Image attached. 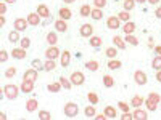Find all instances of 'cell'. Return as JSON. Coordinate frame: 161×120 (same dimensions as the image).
I'll return each instance as SVG.
<instances>
[{
	"mask_svg": "<svg viewBox=\"0 0 161 120\" xmlns=\"http://www.w3.org/2000/svg\"><path fill=\"white\" fill-rule=\"evenodd\" d=\"M116 85V80H114V77H111V75H103V87L105 88H113Z\"/></svg>",
	"mask_w": 161,
	"mask_h": 120,
	"instance_id": "18",
	"label": "cell"
},
{
	"mask_svg": "<svg viewBox=\"0 0 161 120\" xmlns=\"http://www.w3.org/2000/svg\"><path fill=\"white\" fill-rule=\"evenodd\" d=\"M84 115H86L87 118H93V117L97 115V111H95V108H93V104L86 106V109H84Z\"/></svg>",
	"mask_w": 161,
	"mask_h": 120,
	"instance_id": "25",
	"label": "cell"
},
{
	"mask_svg": "<svg viewBox=\"0 0 161 120\" xmlns=\"http://www.w3.org/2000/svg\"><path fill=\"white\" fill-rule=\"evenodd\" d=\"M155 16H156L158 19H161V7H158V8L155 10Z\"/></svg>",
	"mask_w": 161,
	"mask_h": 120,
	"instance_id": "52",
	"label": "cell"
},
{
	"mask_svg": "<svg viewBox=\"0 0 161 120\" xmlns=\"http://www.w3.org/2000/svg\"><path fill=\"white\" fill-rule=\"evenodd\" d=\"M147 2H148L150 5H156V3L159 2V0H147Z\"/></svg>",
	"mask_w": 161,
	"mask_h": 120,
	"instance_id": "56",
	"label": "cell"
},
{
	"mask_svg": "<svg viewBox=\"0 0 161 120\" xmlns=\"http://www.w3.org/2000/svg\"><path fill=\"white\" fill-rule=\"evenodd\" d=\"M3 26H5V16L0 15V28H3Z\"/></svg>",
	"mask_w": 161,
	"mask_h": 120,
	"instance_id": "54",
	"label": "cell"
},
{
	"mask_svg": "<svg viewBox=\"0 0 161 120\" xmlns=\"http://www.w3.org/2000/svg\"><path fill=\"white\" fill-rule=\"evenodd\" d=\"M47 42H48L50 47H52V45H57V42H58L57 32H48V34H47Z\"/></svg>",
	"mask_w": 161,
	"mask_h": 120,
	"instance_id": "34",
	"label": "cell"
},
{
	"mask_svg": "<svg viewBox=\"0 0 161 120\" xmlns=\"http://www.w3.org/2000/svg\"><path fill=\"white\" fill-rule=\"evenodd\" d=\"M8 40H10L11 43H16V42H19V40H21L19 32H18V31H13V32H10V34H8Z\"/></svg>",
	"mask_w": 161,
	"mask_h": 120,
	"instance_id": "36",
	"label": "cell"
},
{
	"mask_svg": "<svg viewBox=\"0 0 161 120\" xmlns=\"http://www.w3.org/2000/svg\"><path fill=\"white\" fill-rule=\"evenodd\" d=\"M28 22H29V26H39L40 24V15L36 11V13H29L28 15Z\"/></svg>",
	"mask_w": 161,
	"mask_h": 120,
	"instance_id": "13",
	"label": "cell"
},
{
	"mask_svg": "<svg viewBox=\"0 0 161 120\" xmlns=\"http://www.w3.org/2000/svg\"><path fill=\"white\" fill-rule=\"evenodd\" d=\"M63 111H64V115L68 117V118H74L79 114V106L76 102H66Z\"/></svg>",
	"mask_w": 161,
	"mask_h": 120,
	"instance_id": "3",
	"label": "cell"
},
{
	"mask_svg": "<svg viewBox=\"0 0 161 120\" xmlns=\"http://www.w3.org/2000/svg\"><path fill=\"white\" fill-rule=\"evenodd\" d=\"M55 69H57V62H55V59H47V61L44 62V71L50 72V71H55Z\"/></svg>",
	"mask_w": 161,
	"mask_h": 120,
	"instance_id": "27",
	"label": "cell"
},
{
	"mask_svg": "<svg viewBox=\"0 0 161 120\" xmlns=\"http://www.w3.org/2000/svg\"><path fill=\"white\" fill-rule=\"evenodd\" d=\"M126 43H129V45H134V47H137L139 45V38L134 35V34H126Z\"/></svg>",
	"mask_w": 161,
	"mask_h": 120,
	"instance_id": "31",
	"label": "cell"
},
{
	"mask_svg": "<svg viewBox=\"0 0 161 120\" xmlns=\"http://www.w3.org/2000/svg\"><path fill=\"white\" fill-rule=\"evenodd\" d=\"M90 13H92V8H90V5H82L79 8V15L82 16V18H87V16H90Z\"/></svg>",
	"mask_w": 161,
	"mask_h": 120,
	"instance_id": "28",
	"label": "cell"
},
{
	"mask_svg": "<svg viewBox=\"0 0 161 120\" xmlns=\"http://www.w3.org/2000/svg\"><path fill=\"white\" fill-rule=\"evenodd\" d=\"M130 104L134 106V108H140L142 104H145V99L142 98V96H139V95H136L132 99H130Z\"/></svg>",
	"mask_w": 161,
	"mask_h": 120,
	"instance_id": "33",
	"label": "cell"
},
{
	"mask_svg": "<svg viewBox=\"0 0 161 120\" xmlns=\"http://www.w3.org/2000/svg\"><path fill=\"white\" fill-rule=\"evenodd\" d=\"M147 118H148V114L145 111H142L140 108H137L134 111V120H147Z\"/></svg>",
	"mask_w": 161,
	"mask_h": 120,
	"instance_id": "22",
	"label": "cell"
},
{
	"mask_svg": "<svg viewBox=\"0 0 161 120\" xmlns=\"http://www.w3.org/2000/svg\"><path fill=\"white\" fill-rule=\"evenodd\" d=\"M90 18H92V19H95V21H100V19L103 18V11H102V8H93L92 13H90Z\"/></svg>",
	"mask_w": 161,
	"mask_h": 120,
	"instance_id": "30",
	"label": "cell"
},
{
	"mask_svg": "<svg viewBox=\"0 0 161 120\" xmlns=\"http://www.w3.org/2000/svg\"><path fill=\"white\" fill-rule=\"evenodd\" d=\"M123 31H124V34H134V32H136V24H134L132 21L124 22V26H123Z\"/></svg>",
	"mask_w": 161,
	"mask_h": 120,
	"instance_id": "26",
	"label": "cell"
},
{
	"mask_svg": "<svg viewBox=\"0 0 161 120\" xmlns=\"http://www.w3.org/2000/svg\"><path fill=\"white\" fill-rule=\"evenodd\" d=\"M93 5H95V8H103L106 5V0H93Z\"/></svg>",
	"mask_w": 161,
	"mask_h": 120,
	"instance_id": "46",
	"label": "cell"
},
{
	"mask_svg": "<svg viewBox=\"0 0 161 120\" xmlns=\"http://www.w3.org/2000/svg\"><path fill=\"white\" fill-rule=\"evenodd\" d=\"M118 108L123 111V112H129V104L124 102V101H119V102H118Z\"/></svg>",
	"mask_w": 161,
	"mask_h": 120,
	"instance_id": "44",
	"label": "cell"
},
{
	"mask_svg": "<svg viewBox=\"0 0 161 120\" xmlns=\"http://www.w3.org/2000/svg\"><path fill=\"white\" fill-rule=\"evenodd\" d=\"M152 68L155 69V71H161V56H155L153 59H152Z\"/></svg>",
	"mask_w": 161,
	"mask_h": 120,
	"instance_id": "38",
	"label": "cell"
},
{
	"mask_svg": "<svg viewBox=\"0 0 161 120\" xmlns=\"http://www.w3.org/2000/svg\"><path fill=\"white\" fill-rule=\"evenodd\" d=\"M55 31H57V32H61V34H64L66 31H68V24H66L64 19L58 18V19L55 21Z\"/></svg>",
	"mask_w": 161,
	"mask_h": 120,
	"instance_id": "11",
	"label": "cell"
},
{
	"mask_svg": "<svg viewBox=\"0 0 161 120\" xmlns=\"http://www.w3.org/2000/svg\"><path fill=\"white\" fill-rule=\"evenodd\" d=\"M106 66H108V69H110V71H118V69L123 68V62L118 61V59H110Z\"/></svg>",
	"mask_w": 161,
	"mask_h": 120,
	"instance_id": "24",
	"label": "cell"
},
{
	"mask_svg": "<svg viewBox=\"0 0 161 120\" xmlns=\"http://www.w3.org/2000/svg\"><path fill=\"white\" fill-rule=\"evenodd\" d=\"M2 91H3V95L8 98V99H16L18 98V95H19V91H21V88L19 87H16V85H13V83H8V85H5L3 88H2Z\"/></svg>",
	"mask_w": 161,
	"mask_h": 120,
	"instance_id": "2",
	"label": "cell"
},
{
	"mask_svg": "<svg viewBox=\"0 0 161 120\" xmlns=\"http://www.w3.org/2000/svg\"><path fill=\"white\" fill-rule=\"evenodd\" d=\"M0 118H2V120H5V118H7V115H5V112H2V114H0Z\"/></svg>",
	"mask_w": 161,
	"mask_h": 120,
	"instance_id": "59",
	"label": "cell"
},
{
	"mask_svg": "<svg viewBox=\"0 0 161 120\" xmlns=\"http://www.w3.org/2000/svg\"><path fill=\"white\" fill-rule=\"evenodd\" d=\"M19 47H23V48L28 50V48L31 47V38H28V37H23V38L19 40Z\"/></svg>",
	"mask_w": 161,
	"mask_h": 120,
	"instance_id": "42",
	"label": "cell"
},
{
	"mask_svg": "<svg viewBox=\"0 0 161 120\" xmlns=\"http://www.w3.org/2000/svg\"><path fill=\"white\" fill-rule=\"evenodd\" d=\"M7 59H8V51L7 50H2V51H0V61L5 62Z\"/></svg>",
	"mask_w": 161,
	"mask_h": 120,
	"instance_id": "47",
	"label": "cell"
},
{
	"mask_svg": "<svg viewBox=\"0 0 161 120\" xmlns=\"http://www.w3.org/2000/svg\"><path fill=\"white\" fill-rule=\"evenodd\" d=\"M31 64H32V68H34V69H40V68L44 69V66H40V64H42V62H40L39 59H34V61H32Z\"/></svg>",
	"mask_w": 161,
	"mask_h": 120,
	"instance_id": "50",
	"label": "cell"
},
{
	"mask_svg": "<svg viewBox=\"0 0 161 120\" xmlns=\"http://www.w3.org/2000/svg\"><path fill=\"white\" fill-rule=\"evenodd\" d=\"M105 55L108 56L110 59H114V58L118 56V50H116L114 47H110V48H106V51H105Z\"/></svg>",
	"mask_w": 161,
	"mask_h": 120,
	"instance_id": "39",
	"label": "cell"
},
{
	"mask_svg": "<svg viewBox=\"0 0 161 120\" xmlns=\"http://www.w3.org/2000/svg\"><path fill=\"white\" fill-rule=\"evenodd\" d=\"M93 118H95V120H106L108 117H106V115H105V112H103V114H97V115L93 117Z\"/></svg>",
	"mask_w": 161,
	"mask_h": 120,
	"instance_id": "51",
	"label": "cell"
},
{
	"mask_svg": "<svg viewBox=\"0 0 161 120\" xmlns=\"http://www.w3.org/2000/svg\"><path fill=\"white\" fill-rule=\"evenodd\" d=\"M13 26H15V31L23 32V31H26V28L29 26V22H28V19H24V18H16L15 22H13Z\"/></svg>",
	"mask_w": 161,
	"mask_h": 120,
	"instance_id": "8",
	"label": "cell"
},
{
	"mask_svg": "<svg viewBox=\"0 0 161 120\" xmlns=\"http://www.w3.org/2000/svg\"><path fill=\"white\" fill-rule=\"evenodd\" d=\"M103 112H105V115L108 118H116V115H118V112H116V109L113 108V106H106Z\"/></svg>",
	"mask_w": 161,
	"mask_h": 120,
	"instance_id": "29",
	"label": "cell"
},
{
	"mask_svg": "<svg viewBox=\"0 0 161 120\" xmlns=\"http://www.w3.org/2000/svg\"><path fill=\"white\" fill-rule=\"evenodd\" d=\"M3 2H5V3H8V5H13V3L16 2V0H3Z\"/></svg>",
	"mask_w": 161,
	"mask_h": 120,
	"instance_id": "57",
	"label": "cell"
},
{
	"mask_svg": "<svg viewBox=\"0 0 161 120\" xmlns=\"http://www.w3.org/2000/svg\"><path fill=\"white\" fill-rule=\"evenodd\" d=\"M159 106H161V102H159Z\"/></svg>",
	"mask_w": 161,
	"mask_h": 120,
	"instance_id": "61",
	"label": "cell"
},
{
	"mask_svg": "<svg viewBox=\"0 0 161 120\" xmlns=\"http://www.w3.org/2000/svg\"><path fill=\"white\" fill-rule=\"evenodd\" d=\"M7 5H8V3H5L3 0L0 2V15H5V13H7Z\"/></svg>",
	"mask_w": 161,
	"mask_h": 120,
	"instance_id": "48",
	"label": "cell"
},
{
	"mask_svg": "<svg viewBox=\"0 0 161 120\" xmlns=\"http://www.w3.org/2000/svg\"><path fill=\"white\" fill-rule=\"evenodd\" d=\"M61 56V51L55 47V45H52V47H48L47 50H45V58L47 59H57V58H60Z\"/></svg>",
	"mask_w": 161,
	"mask_h": 120,
	"instance_id": "6",
	"label": "cell"
},
{
	"mask_svg": "<svg viewBox=\"0 0 161 120\" xmlns=\"http://www.w3.org/2000/svg\"><path fill=\"white\" fill-rule=\"evenodd\" d=\"M79 34L82 35L84 38H90L92 35H93V26L92 24H82L80 26V29H79Z\"/></svg>",
	"mask_w": 161,
	"mask_h": 120,
	"instance_id": "7",
	"label": "cell"
},
{
	"mask_svg": "<svg viewBox=\"0 0 161 120\" xmlns=\"http://www.w3.org/2000/svg\"><path fill=\"white\" fill-rule=\"evenodd\" d=\"M158 102H161V98H159L158 93H150V95L145 98V106H147V109H148L150 112H155L156 111Z\"/></svg>",
	"mask_w": 161,
	"mask_h": 120,
	"instance_id": "1",
	"label": "cell"
},
{
	"mask_svg": "<svg viewBox=\"0 0 161 120\" xmlns=\"http://www.w3.org/2000/svg\"><path fill=\"white\" fill-rule=\"evenodd\" d=\"M134 82H136L139 87H143V85H147V82H148V77H147V74L143 71H136L134 72Z\"/></svg>",
	"mask_w": 161,
	"mask_h": 120,
	"instance_id": "5",
	"label": "cell"
},
{
	"mask_svg": "<svg viewBox=\"0 0 161 120\" xmlns=\"http://www.w3.org/2000/svg\"><path fill=\"white\" fill-rule=\"evenodd\" d=\"M26 55H28V51H26V48H23V47L11 50V58H15V59H24Z\"/></svg>",
	"mask_w": 161,
	"mask_h": 120,
	"instance_id": "10",
	"label": "cell"
},
{
	"mask_svg": "<svg viewBox=\"0 0 161 120\" xmlns=\"http://www.w3.org/2000/svg\"><path fill=\"white\" fill-rule=\"evenodd\" d=\"M15 75H16V69H15V68H10V69L5 71V77H8V78L15 77Z\"/></svg>",
	"mask_w": 161,
	"mask_h": 120,
	"instance_id": "45",
	"label": "cell"
},
{
	"mask_svg": "<svg viewBox=\"0 0 161 120\" xmlns=\"http://www.w3.org/2000/svg\"><path fill=\"white\" fill-rule=\"evenodd\" d=\"M63 2H64V3H74L76 0H63Z\"/></svg>",
	"mask_w": 161,
	"mask_h": 120,
	"instance_id": "58",
	"label": "cell"
},
{
	"mask_svg": "<svg viewBox=\"0 0 161 120\" xmlns=\"http://www.w3.org/2000/svg\"><path fill=\"white\" fill-rule=\"evenodd\" d=\"M155 53H156L158 56H161V45H156L155 47Z\"/></svg>",
	"mask_w": 161,
	"mask_h": 120,
	"instance_id": "53",
	"label": "cell"
},
{
	"mask_svg": "<svg viewBox=\"0 0 161 120\" xmlns=\"http://www.w3.org/2000/svg\"><path fill=\"white\" fill-rule=\"evenodd\" d=\"M87 99H89V102L90 104H93L95 106L100 99H98V96H97V93H93V91H90V93H87Z\"/></svg>",
	"mask_w": 161,
	"mask_h": 120,
	"instance_id": "40",
	"label": "cell"
},
{
	"mask_svg": "<svg viewBox=\"0 0 161 120\" xmlns=\"http://www.w3.org/2000/svg\"><path fill=\"white\" fill-rule=\"evenodd\" d=\"M106 28H108V29H119L121 28V19L118 16L106 18Z\"/></svg>",
	"mask_w": 161,
	"mask_h": 120,
	"instance_id": "9",
	"label": "cell"
},
{
	"mask_svg": "<svg viewBox=\"0 0 161 120\" xmlns=\"http://www.w3.org/2000/svg\"><path fill=\"white\" fill-rule=\"evenodd\" d=\"M61 66L63 68H68L69 66V61H71V53L68 51V50H64V51H61Z\"/></svg>",
	"mask_w": 161,
	"mask_h": 120,
	"instance_id": "17",
	"label": "cell"
},
{
	"mask_svg": "<svg viewBox=\"0 0 161 120\" xmlns=\"http://www.w3.org/2000/svg\"><path fill=\"white\" fill-rule=\"evenodd\" d=\"M61 88H63V87H61V83H60V82H55V83H48V85H47V90H48L50 93H58Z\"/></svg>",
	"mask_w": 161,
	"mask_h": 120,
	"instance_id": "35",
	"label": "cell"
},
{
	"mask_svg": "<svg viewBox=\"0 0 161 120\" xmlns=\"http://www.w3.org/2000/svg\"><path fill=\"white\" fill-rule=\"evenodd\" d=\"M136 0H124V3H123V7H124V10H127V11H130L134 7H136Z\"/></svg>",
	"mask_w": 161,
	"mask_h": 120,
	"instance_id": "41",
	"label": "cell"
},
{
	"mask_svg": "<svg viewBox=\"0 0 161 120\" xmlns=\"http://www.w3.org/2000/svg\"><path fill=\"white\" fill-rule=\"evenodd\" d=\"M136 2H139V3H145L147 0H136Z\"/></svg>",
	"mask_w": 161,
	"mask_h": 120,
	"instance_id": "60",
	"label": "cell"
},
{
	"mask_svg": "<svg viewBox=\"0 0 161 120\" xmlns=\"http://www.w3.org/2000/svg\"><path fill=\"white\" fill-rule=\"evenodd\" d=\"M84 66H86V69H87V71H90V72H95V71H98V68H100V64H98L95 59L87 61Z\"/></svg>",
	"mask_w": 161,
	"mask_h": 120,
	"instance_id": "23",
	"label": "cell"
},
{
	"mask_svg": "<svg viewBox=\"0 0 161 120\" xmlns=\"http://www.w3.org/2000/svg\"><path fill=\"white\" fill-rule=\"evenodd\" d=\"M37 108H39V102H37L36 98H31V99L26 101V111L28 112H36Z\"/></svg>",
	"mask_w": 161,
	"mask_h": 120,
	"instance_id": "14",
	"label": "cell"
},
{
	"mask_svg": "<svg viewBox=\"0 0 161 120\" xmlns=\"http://www.w3.org/2000/svg\"><path fill=\"white\" fill-rule=\"evenodd\" d=\"M156 82L161 83V71H156Z\"/></svg>",
	"mask_w": 161,
	"mask_h": 120,
	"instance_id": "55",
	"label": "cell"
},
{
	"mask_svg": "<svg viewBox=\"0 0 161 120\" xmlns=\"http://www.w3.org/2000/svg\"><path fill=\"white\" fill-rule=\"evenodd\" d=\"M58 82L61 83V87H63V90H71L74 85L71 83V80H68V78H66V77H60L58 78Z\"/></svg>",
	"mask_w": 161,
	"mask_h": 120,
	"instance_id": "32",
	"label": "cell"
},
{
	"mask_svg": "<svg viewBox=\"0 0 161 120\" xmlns=\"http://www.w3.org/2000/svg\"><path fill=\"white\" fill-rule=\"evenodd\" d=\"M89 43H90V47H93V48H100L102 43H103V40H102V37H98V35H92V37L89 38Z\"/></svg>",
	"mask_w": 161,
	"mask_h": 120,
	"instance_id": "20",
	"label": "cell"
},
{
	"mask_svg": "<svg viewBox=\"0 0 161 120\" xmlns=\"http://www.w3.org/2000/svg\"><path fill=\"white\" fill-rule=\"evenodd\" d=\"M23 80H29V82H36L37 80V69H28L23 75Z\"/></svg>",
	"mask_w": 161,
	"mask_h": 120,
	"instance_id": "12",
	"label": "cell"
},
{
	"mask_svg": "<svg viewBox=\"0 0 161 120\" xmlns=\"http://www.w3.org/2000/svg\"><path fill=\"white\" fill-rule=\"evenodd\" d=\"M58 15H60V18H61V19L68 21V19L73 16V11H71L69 8H66V7H64V8H60V10H58Z\"/></svg>",
	"mask_w": 161,
	"mask_h": 120,
	"instance_id": "19",
	"label": "cell"
},
{
	"mask_svg": "<svg viewBox=\"0 0 161 120\" xmlns=\"http://www.w3.org/2000/svg\"><path fill=\"white\" fill-rule=\"evenodd\" d=\"M34 83H36V82H29V80H23L21 85H19V88H21V91H23V93H31V91L34 90Z\"/></svg>",
	"mask_w": 161,
	"mask_h": 120,
	"instance_id": "15",
	"label": "cell"
},
{
	"mask_svg": "<svg viewBox=\"0 0 161 120\" xmlns=\"http://www.w3.org/2000/svg\"><path fill=\"white\" fill-rule=\"evenodd\" d=\"M113 43H114V47L119 48V50H126V40L121 38L119 35H114V37H113Z\"/></svg>",
	"mask_w": 161,
	"mask_h": 120,
	"instance_id": "21",
	"label": "cell"
},
{
	"mask_svg": "<svg viewBox=\"0 0 161 120\" xmlns=\"http://www.w3.org/2000/svg\"><path fill=\"white\" fill-rule=\"evenodd\" d=\"M118 18L123 21V22H127V21H130V13H129L127 10H123V11H119Z\"/></svg>",
	"mask_w": 161,
	"mask_h": 120,
	"instance_id": "37",
	"label": "cell"
},
{
	"mask_svg": "<svg viewBox=\"0 0 161 120\" xmlns=\"http://www.w3.org/2000/svg\"><path fill=\"white\" fill-rule=\"evenodd\" d=\"M69 80H71V83H73L74 87H80V85H84L86 77H84V74L80 72V71H76V72H73V74H71Z\"/></svg>",
	"mask_w": 161,
	"mask_h": 120,
	"instance_id": "4",
	"label": "cell"
},
{
	"mask_svg": "<svg viewBox=\"0 0 161 120\" xmlns=\"http://www.w3.org/2000/svg\"><path fill=\"white\" fill-rule=\"evenodd\" d=\"M36 11L40 15V18H50V8H48L47 5H44V3H40Z\"/></svg>",
	"mask_w": 161,
	"mask_h": 120,
	"instance_id": "16",
	"label": "cell"
},
{
	"mask_svg": "<svg viewBox=\"0 0 161 120\" xmlns=\"http://www.w3.org/2000/svg\"><path fill=\"white\" fill-rule=\"evenodd\" d=\"M121 118H123V120H134V114H129V112H123V115H121Z\"/></svg>",
	"mask_w": 161,
	"mask_h": 120,
	"instance_id": "49",
	"label": "cell"
},
{
	"mask_svg": "<svg viewBox=\"0 0 161 120\" xmlns=\"http://www.w3.org/2000/svg\"><path fill=\"white\" fill-rule=\"evenodd\" d=\"M39 118H40V120H50L52 115H50L48 111H39Z\"/></svg>",
	"mask_w": 161,
	"mask_h": 120,
	"instance_id": "43",
	"label": "cell"
}]
</instances>
